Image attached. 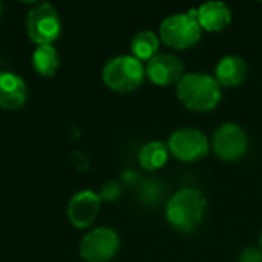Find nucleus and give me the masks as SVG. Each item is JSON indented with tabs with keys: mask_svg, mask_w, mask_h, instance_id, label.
Masks as SVG:
<instances>
[{
	"mask_svg": "<svg viewBox=\"0 0 262 262\" xmlns=\"http://www.w3.org/2000/svg\"><path fill=\"white\" fill-rule=\"evenodd\" d=\"M207 201L201 190L184 187L173 193L166 204V220L178 232L192 233L206 215Z\"/></svg>",
	"mask_w": 262,
	"mask_h": 262,
	"instance_id": "1",
	"label": "nucleus"
},
{
	"mask_svg": "<svg viewBox=\"0 0 262 262\" xmlns=\"http://www.w3.org/2000/svg\"><path fill=\"white\" fill-rule=\"evenodd\" d=\"M177 97L190 111L209 112L221 101L223 88L210 74L189 72L177 84Z\"/></svg>",
	"mask_w": 262,
	"mask_h": 262,
	"instance_id": "2",
	"label": "nucleus"
},
{
	"mask_svg": "<svg viewBox=\"0 0 262 262\" xmlns=\"http://www.w3.org/2000/svg\"><path fill=\"white\" fill-rule=\"evenodd\" d=\"M203 29L198 23L196 8L166 17L160 25V40L177 51L195 46L201 40Z\"/></svg>",
	"mask_w": 262,
	"mask_h": 262,
	"instance_id": "3",
	"label": "nucleus"
},
{
	"mask_svg": "<svg viewBox=\"0 0 262 262\" xmlns=\"http://www.w3.org/2000/svg\"><path fill=\"white\" fill-rule=\"evenodd\" d=\"M101 77L109 89L117 92H132L141 86L146 77V68L132 55H118L104 64Z\"/></svg>",
	"mask_w": 262,
	"mask_h": 262,
	"instance_id": "4",
	"label": "nucleus"
},
{
	"mask_svg": "<svg viewBox=\"0 0 262 262\" xmlns=\"http://www.w3.org/2000/svg\"><path fill=\"white\" fill-rule=\"evenodd\" d=\"M169 152L183 163L203 160L210 150V141L204 132L195 127H181L173 130L167 140Z\"/></svg>",
	"mask_w": 262,
	"mask_h": 262,
	"instance_id": "5",
	"label": "nucleus"
},
{
	"mask_svg": "<svg viewBox=\"0 0 262 262\" xmlns=\"http://www.w3.org/2000/svg\"><path fill=\"white\" fill-rule=\"evenodd\" d=\"M26 29L29 38L38 46L52 45L60 35V17L51 3H38L29 12L26 18Z\"/></svg>",
	"mask_w": 262,
	"mask_h": 262,
	"instance_id": "6",
	"label": "nucleus"
},
{
	"mask_svg": "<svg viewBox=\"0 0 262 262\" xmlns=\"http://www.w3.org/2000/svg\"><path fill=\"white\" fill-rule=\"evenodd\" d=\"M212 147L218 158L227 163L239 161L249 149V137L236 123H224L213 132Z\"/></svg>",
	"mask_w": 262,
	"mask_h": 262,
	"instance_id": "7",
	"label": "nucleus"
},
{
	"mask_svg": "<svg viewBox=\"0 0 262 262\" xmlns=\"http://www.w3.org/2000/svg\"><path fill=\"white\" fill-rule=\"evenodd\" d=\"M118 233L109 227H98L81 239L80 256L88 262H107L118 253Z\"/></svg>",
	"mask_w": 262,
	"mask_h": 262,
	"instance_id": "8",
	"label": "nucleus"
},
{
	"mask_svg": "<svg viewBox=\"0 0 262 262\" xmlns=\"http://www.w3.org/2000/svg\"><path fill=\"white\" fill-rule=\"evenodd\" d=\"M184 74V63L173 54H158L146 64V75L157 86L178 84Z\"/></svg>",
	"mask_w": 262,
	"mask_h": 262,
	"instance_id": "9",
	"label": "nucleus"
},
{
	"mask_svg": "<svg viewBox=\"0 0 262 262\" xmlns=\"http://www.w3.org/2000/svg\"><path fill=\"white\" fill-rule=\"evenodd\" d=\"M101 198L94 190H81L75 193L68 204V218L77 229L89 227L98 215Z\"/></svg>",
	"mask_w": 262,
	"mask_h": 262,
	"instance_id": "10",
	"label": "nucleus"
},
{
	"mask_svg": "<svg viewBox=\"0 0 262 262\" xmlns=\"http://www.w3.org/2000/svg\"><path fill=\"white\" fill-rule=\"evenodd\" d=\"M249 75V66L239 55L223 57L215 68V80L221 88H238Z\"/></svg>",
	"mask_w": 262,
	"mask_h": 262,
	"instance_id": "11",
	"label": "nucleus"
},
{
	"mask_svg": "<svg viewBox=\"0 0 262 262\" xmlns=\"http://www.w3.org/2000/svg\"><path fill=\"white\" fill-rule=\"evenodd\" d=\"M201 29L209 32L224 31L232 21V9L223 2H207L196 8Z\"/></svg>",
	"mask_w": 262,
	"mask_h": 262,
	"instance_id": "12",
	"label": "nucleus"
},
{
	"mask_svg": "<svg viewBox=\"0 0 262 262\" xmlns=\"http://www.w3.org/2000/svg\"><path fill=\"white\" fill-rule=\"evenodd\" d=\"M26 101V84L14 72H0V107L17 109Z\"/></svg>",
	"mask_w": 262,
	"mask_h": 262,
	"instance_id": "13",
	"label": "nucleus"
},
{
	"mask_svg": "<svg viewBox=\"0 0 262 262\" xmlns=\"http://www.w3.org/2000/svg\"><path fill=\"white\" fill-rule=\"evenodd\" d=\"M169 154L170 152H169L166 143H163V141H149L141 147V150L138 154V161H140V166L144 170L154 172V170L161 169L167 163Z\"/></svg>",
	"mask_w": 262,
	"mask_h": 262,
	"instance_id": "14",
	"label": "nucleus"
},
{
	"mask_svg": "<svg viewBox=\"0 0 262 262\" xmlns=\"http://www.w3.org/2000/svg\"><path fill=\"white\" fill-rule=\"evenodd\" d=\"M160 49V37L154 31H141L130 41L132 57L140 61H149L155 55H158Z\"/></svg>",
	"mask_w": 262,
	"mask_h": 262,
	"instance_id": "15",
	"label": "nucleus"
},
{
	"mask_svg": "<svg viewBox=\"0 0 262 262\" xmlns=\"http://www.w3.org/2000/svg\"><path fill=\"white\" fill-rule=\"evenodd\" d=\"M58 64H60L58 54L52 45L38 46L32 54V66L40 75L45 77L54 75L55 71L58 69Z\"/></svg>",
	"mask_w": 262,
	"mask_h": 262,
	"instance_id": "16",
	"label": "nucleus"
},
{
	"mask_svg": "<svg viewBox=\"0 0 262 262\" xmlns=\"http://www.w3.org/2000/svg\"><path fill=\"white\" fill-rule=\"evenodd\" d=\"M161 184L163 183L155 181V180L144 183V186L141 187V200L146 201V203H152V204L157 203V201H160L163 192H166V189Z\"/></svg>",
	"mask_w": 262,
	"mask_h": 262,
	"instance_id": "17",
	"label": "nucleus"
},
{
	"mask_svg": "<svg viewBox=\"0 0 262 262\" xmlns=\"http://www.w3.org/2000/svg\"><path fill=\"white\" fill-rule=\"evenodd\" d=\"M120 193H121V187H120V184H117V183L111 181V183H106V184L101 187V192H100L98 195H100V198H101V200L114 201V200H117V198L120 196Z\"/></svg>",
	"mask_w": 262,
	"mask_h": 262,
	"instance_id": "18",
	"label": "nucleus"
},
{
	"mask_svg": "<svg viewBox=\"0 0 262 262\" xmlns=\"http://www.w3.org/2000/svg\"><path fill=\"white\" fill-rule=\"evenodd\" d=\"M238 262H262V250L256 247H247L241 252Z\"/></svg>",
	"mask_w": 262,
	"mask_h": 262,
	"instance_id": "19",
	"label": "nucleus"
},
{
	"mask_svg": "<svg viewBox=\"0 0 262 262\" xmlns=\"http://www.w3.org/2000/svg\"><path fill=\"white\" fill-rule=\"evenodd\" d=\"M259 246H261V250H262V233H261V236H259Z\"/></svg>",
	"mask_w": 262,
	"mask_h": 262,
	"instance_id": "20",
	"label": "nucleus"
},
{
	"mask_svg": "<svg viewBox=\"0 0 262 262\" xmlns=\"http://www.w3.org/2000/svg\"><path fill=\"white\" fill-rule=\"evenodd\" d=\"M0 14H2V3H0Z\"/></svg>",
	"mask_w": 262,
	"mask_h": 262,
	"instance_id": "21",
	"label": "nucleus"
}]
</instances>
